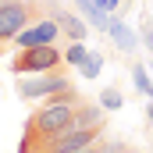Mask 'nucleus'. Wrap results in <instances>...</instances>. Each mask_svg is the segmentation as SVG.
I'll list each match as a JSON object with an SVG mask.
<instances>
[{
	"label": "nucleus",
	"mask_w": 153,
	"mask_h": 153,
	"mask_svg": "<svg viewBox=\"0 0 153 153\" xmlns=\"http://www.w3.org/2000/svg\"><path fill=\"white\" fill-rule=\"evenodd\" d=\"M36 18V4L32 0H0V50L11 43V39H18L22 29H29Z\"/></svg>",
	"instance_id": "obj_1"
},
{
	"label": "nucleus",
	"mask_w": 153,
	"mask_h": 153,
	"mask_svg": "<svg viewBox=\"0 0 153 153\" xmlns=\"http://www.w3.org/2000/svg\"><path fill=\"white\" fill-rule=\"evenodd\" d=\"M61 50L53 43H43V46H22V53L14 57L11 71L14 75H43V71H57L61 68Z\"/></svg>",
	"instance_id": "obj_2"
},
{
	"label": "nucleus",
	"mask_w": 153,
	"mask_h": 153,
	"mask_svg": "<svg viewBox=\"0 0 153 153\" xmlns=\"http://www.w3.org/2000/svg\"><path fill=\"white\" fill-rule=\"evenodd\" d=\"M68 89H75L71 85V78L61 75V71H43V75H25L18 82V96L22 100H50V96H57V93H68Z\"/></svg>",
	"instance_id": "obj_3"
},
{
	"label": "nucleus",
	"mask_w": 153,
	"mask_h": 153,
	"mask_svg": "<svg viewBox=\"0 0 153 153\" xmlns=\"http://www.w3.org/2000/svg\"><path fill=\"white\" fill-rule=\"evenodd\" d=\"M57 36H61V25L43 14V18H36L29 29L18 32V46H43V43H53Z\"/></svg>",
	"instance_id": "obj_4"
},
{
	"label": "nucleus",
	"mask_w": 153,
	"mask_h": 153,
	"mask_svg": "<svg viewBox=\"0 0 153 153\" xmlns=\"http://www.w3.org/2000/svg\"><path fill=\"white\" fill-rule=\"evenodd\" d=\"M50 18L61 25V32L71 39V43H85V36H89L85 18H78V14H71V11H64V7H53V11H50Z\"/></svg>",
	"instance_id": "obj_5"
},
{
	"label": "nucleus",
	"mask_w": 153,
	"mask_h": 153,
	"mask_svg": "<svg viewBox=\"0 0 153 153\" xmlns=\"http://www.w3.org/2000/svg\"><path fill=\"white\" fill-rule=\"evenodd\" d=\"M107 36L114 39V46L121 50V53H132V50L139 46V36L128 29V22H125L121 14H111V29H107Z\"/></svg>",
	"instance_id": "obj_6"
},
{
	"label": "nucleus",
	"mask_w": 153,
	"mask_h": 153,
	"mask_svg": "<svg viewBox=\"0 0 153 153\" xmlns=\"http://www.w3.org/2000/svg\"><path fill=\"white\" fill-rule=\"evenodd\" d=\"M71 4L78 7V14L85 18L89 29H96V32H107V29H111V14H107L96 0H71Z\"/></svg>",
	"instance_id": "obj_7"
},
{
	"label": "nucleus",
	"mask_w": 153,
	"mask_h": 153,
	"mask_svg": "<svg viewBox=\"0 0 153 153\" xmlns=\"http://www.w3.org/2000/svg\"><path fill=\"white\" fill-rule=\"evenodd\" d=\"M75 125H82V128H103V103H78L75 107Z\"/></svg>",
	"instance_id": "obj_8"
},
{
	"label": "nucleus",
	"mask_w": 153,
	"mask_h": 153,
	"mask_svg": "<svg viewBox=\"0 0 153 153\" xmlns=\"http://www.w3.org/2000/svg\"><path fill=\"white\" fill-rule=\"evenodd\" d=\"M132 82H135V89H139L143 96H153V78H150V68H143V64H132Z\"/></svg>",
	"instance_id": "obj_9"
},
{
	"label": "nucleus",
	"mask_w": 153,
	"mask_h": 153,
	"mask_svg": "<svg viewBox=\"0 0 153 153\" xmlns=\"http://www.w3.org/2000/svg\"><path fill=\"white\" fill-rule=\"evenodd\" d=\"M100 103H103V111H121V107H125V100H121V89L107 85V89L100 93Z\"/></svg>",
	"instance_id": "obj_10"
},
{
	"label": "nucleus",
	"mask_w": 153,
	"mask_h": 153,
	"mask_svg": "<svg viewBox=\"0 0 153 153\" xmlns=\"http://www.w3.org/2000/svg\"><path fill=\"white\" fill-rule=\"evenodd\" d=\"M78 71H82V78H96L100 71H103V53H89L85 64H82Z\"/></svg>",
	"instance_id": "obj_11"
},
{
	"label": "nucleus",
	"mask_w": 153,
	"mask_h": 153,
	"mask_svg": "<svg viewBox=\"0 0 153 153\" xmlns=\"http://www.w3.org/2000/svg\"><path fill=\"white\" fill-rule=\"evenodd\" d=\"M85 57H89L85 43H71V46L64 50V61H68V64H75V68H82V64H85Z\"/></svg>",
	"instance_id": "obj_12"
},
{
	"label": "nucleus",
	"mask_w": 153,
	"mask_h": 153,
	"mask_svg": "<svg viewBox=\"0 0 153 153\" xmlns=\"http://www.w3.org/2000/svg\"><path fill=\"white\" fill-rule=\"evenodd\" d=\"M96 4H100V7H103L107 14H114L117 7H121V0H96Z\"/></svg>",
	"instance_id": "obj_13"
},
{
	"label": "nucleus",
	"mask_w": 153,
	"mask_h": 153,
	"mask_svg": "<svg viewBox=\"0 0 153 153\" xmlns=\"http://www.w3.org/2000/svg\"><path fill=\"white\" fill-rule=\"evenodd\" d=\"M143 46H150V50H153V25H146V32H143Z\"/></svg>",
	"instance_id": "obj_14"
},
{
	"label": "nucleus",
	"mask_w": 153,
	"mask_h": 153,
	"mask_svg": "<svg viewBox=\"0 0 153 153\" xmlns=\"http://www.w3.org/2000/svg\"><path fill=\"white\" fill-rule=\"evenodd\" d=\"M146 117H150V121H153V100H150V103H146Z\"/></svg>",
	"instance_id": "obj_15"
},
{
	"label": "nucleus",
	"mask_w": 153,
	"mask_h": 153,
	"mask_svg": "<svg viewBox=\"0 0 153 153\" xmlns=\"http://www.w3.org/2000/svg\"><path fill=\"white\" fill-rule=\"evenodd\" d=\"M150 75H153V61H150Z\"/></svg>",
	"instance_id": "obj_16"
},
{
	"label": "nucleus",
	"mask_w": 153,
	"mask_h": 153,
	"mask_svg": "<svg viewBox=\"0 0 153 153\" xmlns=\"http://www.w3.org/2000/svg\"><path fill=\"white\" fill-rule=\"evenodd\" d=\"M107 153H111V150H107Z\"/></svg>",
	"instance_id": "obj_17"
}]
</instances>
